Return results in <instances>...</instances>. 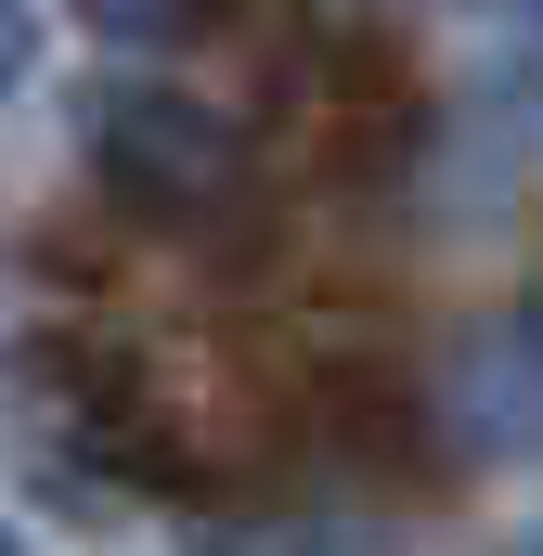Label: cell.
Masks as SVG:
<instances>
[{
	"label": "cell",
	"mask_w": 543,
	"mask_h": 556,
	"mask_svg": "<svg viewBox=\"0 0 543 556\" xmlns=\"http://www.w3.org/2000/svg\"><path fill=\"white\" fill-rule=\"evenodd\" d=\"M78 130H91L104 194L142 207V220H207V207H233V181H247L233 117L194 104V91H155V78H104V91L78 104Z\"/></svg>",
	"instance_id": "cell-1"
},
{
	"label": "cell",
	"mask_w": 543,
	"mask_h": 556,
	"mask_svg": "<svg viewBox=\"0 0 543 556\" xmlns=\"http://www.w3.org/2000/svg\"><path fill=\"white\" fill-rule=\"evenodd\" d=\"M78 13H91V39H117V52H181V39L220 26V0H78Z\"/></svg>",
	"instance_id": "cell-2"
},
{
	"label": "cell",
	"mask_w": 543,
	"mask_h": 556,
	"mask_svg": "<svg viewBox=\"0 0 543 556\" xmlns=\"http://www.w3.org/2000/svg\"><path fill=\"white\" fill-rule=\"evenodd\" d=\"M26 65H39V13H26V0H0V104L26 91Z\"/></svg>",
	"instance_id": "cell-3"
},
{
	"label": "cell",
	"mask_w": 543,
	"mask_h": 556,
	"mask_svg": "<svg viewBox=\"0 0 543 556\" xmlns=\"http://www.w3.org/2000/svg\"><path fill=\"white\" fill-rule=\"evenodd\" d=\"M0 556H39V544H26V531H13V518H0Z\"/></svg>",
	"instance_id": "cell-4"
},
{
	"label": "cell",
	"mask_w": 543,
	"mask_h": 556,
	"mask_svg": "<svg viewBox=\"0 0 543 556\" xmlns=\"http://www.w3.org/2000/svg\"><path fill=\"white\" fill-rule=\"evenodd\" d=\"M518 556H543V531H518Z\"/></svg>",
	"instance_id": "cell-5"
}]
</instances>
